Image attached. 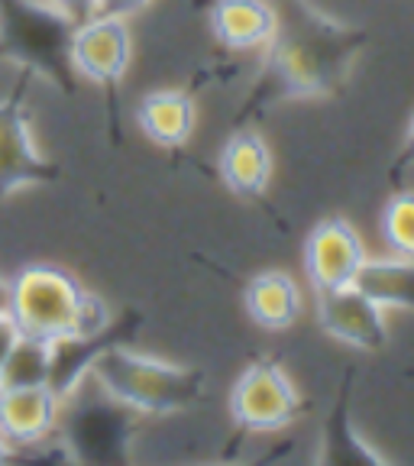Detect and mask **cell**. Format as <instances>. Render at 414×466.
I'll return each mask as SVG.
<instances>
[{
	"label": "cell",
	"instance_id": "6da1fadb",
	"mask_svg": "<svg viewBox=\"0 0 414 466\" xmlns=\"http://www.w3.org/2000/svg\"><path fill=\"white\" fill-rule=\"evenodd\" d=\"M366 43L369 33L363 26L324 14L311 0H278L276 39L262 49L266 58L233 114V127L262 120L282 104L347 95L349 75Z\"/></svg>",
	"mask_w": 414,
	"mask_h": 466
},
{
	"label": "cell",
	"instance_id": "7a4b0ae2",
	"mask_svg": "<svg viewBox=\"0 0 414 466\" xmlns=\"http://www.w3.org/2000/svg\"><path fill=\"white\" fill-rule=\"evenodd\" d=\"M75 26L49 0H0V62L75 97L81 81L72 66Z\"/></svg>",
	"mask_w": 414,
	"mask_h": 466
},
{
	"label": "cell",
	"instance_id": "3957f363",
	"mask_svg": "<svg viewBox=\"0 0 414 466\" xmlns=\"http://www.w3.org/2000/svg\"><path fill=\"white\" fill-rule=\"evenodd\" d=\"M91 379L110 399L143 418L182 415L204 399V370L136 353L130 343L101 353L91 366Z\"/></svg>",
	"mask_w": 414,
	"mask_h": 466
},
{
	"label": "cell",
	"instance_id": "277c9868",
	"mask_svg": "<svg viewBox=\"0 0 414 466\" xmlns=\"http://www.w3.org/2000/svg\"><path fill=\"white\" fill-rule=\"evenodd\" d=\"M139 418L143 415L114 401L104 389L95 395L78 389L62 401L56 434L62 453L75 463H126L133 437L139 434Z\"/></svg>",
	"mask_w": 414,
	"mask_h": 466
},
{
	"label": "cell",
	"instance_id": "5b68a950",
	"mask_svg": "<svg viewBox=\"0 0 414 466\" xmlns=\"http://www.w3.org/2000/svg\"><path fill=\"white\" fill-rule=\"evenodd\" d=\"M133 62V33L124 16L95 14L75 26L72 66L81 81L101 87L104 110H107L110 146L124 143L120 133V81Z\"/></svg>",
	"mask_w": 414,
	"mask_h": 466
},
{
	"label": "cell",
	"instance_id": "8992f818",
	"mask_svg": "<svg viewBox=\"0 0 414 466\" xmlns=\"http://www.w3.org/2000/svg\"><path fill=\"white\" fill-rule=\"evenodd\" d=\"M85 291V285L62 266L36 262L16 272L10 282V318L16 320L20 334L58 340L72 334Z\"/></svg>",
	"mask_w": 414,
	"mask_h": 466
},
{
	"label": "cell",
	"instance_id": "52a82bcc",
	"mask_svg": "<svg viewBox=\"0 0 414 466\" xmlns=\"http://www.w3.org/2000/svg\"><path fill=\"white\" fill-rule=\"evenodd\" d=\"M33 81L36 78L29 72H16L14 87L0 97V201L14 198L16 191L58 182L66 172L33 139L26 104Z\"/></svg>",
	"mask_w": 414,
	"mask_h": 466
},
{
	"label": "cell",
	"instance_id": "ba28073f",
	"mask_svg": "<svg viewBox=\"0 0 414 466\" xmlns=\"http://www.w3.org/2000/svg\"><path fill=\"white\" fill-rule=\"evenodd\" d=\"M305 395L276 357H259L240 372L230 389V418L237 434H272L298 421Z\"/></svg>",
	"mask_w": 414,
	"mask_h": 466
},
{
	"label": "cell",
	"instance_id": "9c48e42d",
	"mask_svg": "<svg viewBox=\"0 0 414 466\" xmlns=\"http://www.w3.org/2000/svg\"><path fill=\"white\" fill-rule=\"evenodd\" d=\"M146 318L133 308H126L120 318H114L104 330L87 337H58L52 340V363H49V389L66 401L68 395H75L85 379L91 376V366L97 363L101 353H107L110 347L130 343L133 337L143 330Z\"/></svg>",
	"mask_w": 414,
	"mask_h": 466
},
{
	"label": "cell",
	"instance_id": "30bf717a",
	"mask_svg": "<svg viewBox=\"0 0 414 466\" xmlns=\"http://www.w3.org/2000/svg\"><path fill=\"white\" fill-rule=\"evenodd\" d=\"M318 324L334 340L366 353H379L389 343L386 308H379L357 285L318 291Z\"/></svg>",
	"mask_w": 414,
	"mask_h": 466
},
{
	"label": "cell",
	"instance_id": "8fae6325",
	"mask_svg": "<svg viewBox=\"0 0 414 466\" xmlns=\"http://www.w3.org/2000/svg\"><path fill=\"white\" fill-rule=\"evenodd\" d=\"M366 262V247L357 227L343 218H324L314 224L305 240V276L318 291L353 285L359 266Z\"/></svg>",
	"mask_w": 414,
	"mask_h": 466
},
{
	"label": "cell",
	"instance_id": "7c38bea8",
	"mask_svg": "<svg viewBox=\"0 0 414 466\" xmlns=\"http://www.w3.org/2000/svg\"><path fill=\"white\" fill-rule=\"evenodd\" d=\"M217 168L224 185L243 201H262L272 185L276 159H272V146L266 143L259 130L253 127H230V137L220 146Z\"/></svg>",
	"mask_w": 414,
	"mask_h": 466
},
{
	"label": "cell",
	"instance_id": "4fadbf2b",
	"mask_svg": "<svg viewBox=\"0 0 414 466\" xmlns=\"http://www.w3.org/2000/svg\"><path fill=\"white\" fill-rule=\"evenodd\" d=\"M207 26L220 49L262 52L276 39L278 7L269 0H214L207 10Z\"/></svg>",
	"mask_w": 414,
	"mask_h": 466
},
{
	"label": "cell",
	"instance_id": "5bb4252c",
	"mask_svg": "<svg viewBox=\"0 0 414 466\" xmlns=\"http://www.w3.org/2000/svg\"><path fill=\"white\" fill-rule=\"evenodd\" d=\"M62 399L49 386L0 389V434L14 447L45 444L56 434Z\"/></svg>",
	"mask_w": 414,
	"mask_h": 466
},
{
	"label": "cell",
	"instance_id": "9a60e30c",
	"mask_svg": "<svg viewBox=\"0 0 414 466\" xmlns=\"http://www.w3.org/2000/svg\"><path fill=\"white\" fill-rule=\"evenodd\" d=\"M197 120L195 87H162L146 95L136 107V124L159 149L178 153L191 139Z\"/></svg>",
	"mask_w": 414,
	"mask_h": 466
},
{
	"label": "cell",
	"instance_id": "2e32d148",
	"mask_svg": "<svg viewBox=\"0 0 414 466\" xmlns=\"http://www.w3.org/2000/svg\"><path fill=\"white\" fill-rule=\"evenodd\" d=\"M353 376L357 372L347 370L343 372V382H340V392H337V401L330 408V415L324 418L320 424V453L318 460L320 463H376V466H386L389 460L376 451V447L366 444V437L357 431L353 418H349V405H353Z\"/></svg>",
	"mask_w": 414,
	"mask_h": 466
},
{
	"label": "cell",
	"instance_id": "e0dca14e",
	"mask_svg": "<svg viewBox=\"0 0 414 466\" xmlns=\"http://www.w3.org/2000/svg\"><path fill=\"white\" fill-rule=\"evenodd\" d=\"M243 305H247L249 318L259 324L262 330H288L295 320L301 318V299L298 282L282 269L259 272L247 282L243 289Z\"/></svg>",
	"mask_w": 414,
	"mask_h": 466
},
{
	"label": "cell",
	"instance_id": "ac0fdd59",
	"mask_svg": "<svg viewBox=\"0 0 414 466\" xmlns=\"http://www.w3.org/2000/svg\"><path fill=\"white\" fill-rule=\"evenodd\" d=\"M353 285L386 311H414V259H405V256L369 259L366 256Z\"/></svg>",
	"mask_w": 414,
	"mask_h": 466
},
{
	"label": "cell",
	"instance_id": "d6986e66",
	"mask_svg": "<svg viewBox=\"0 0 414 466\" xmlns=\"http://www.w3.org/2000/svg\"><path fill=\"white\" fill-rule=\"evenodd\" d=\"M49 363H52V340L20 334V340L10 350L4 372H0V389L14 386H49Z\"/></svg>",
	"mask_w": 414,
	"mask_h": 466
},
{
	"label": "cell",
	"instance_id": "ffe728a7",
	"mask_svg": "<svg viewBox=\"0 0 414 466\" xmlns=\"http://www.w3.org/2000/svg\"><path fill=\"white\" fill-rule=\"evenodd\" d=\"M379 230L392 256L414 259V191H395L389 198L379 218Z\"/></svg>",
	"mask_w": 414,
	"mask_h": 466
},
{
	"label": "cell",
	"instance_id": "44dd1931",
	"mask_svg": "<svg viewBox=\"0 0 414 466\" xmlns=\"http://www.w3.org/2000/svg\"><path fill=\"white\" fill-rule=\"evenodd\" d=\"M411 168H414V116H411V124H408V133H405V139H401L392 166H389V182L399 185L401 175H408Z\"/></svg>",
	"mask_w": 414,
	"mask_h": 466
},
{
	"label": "cell",
	"instance_id": "7402d4cb",
	"mask_svg": "<svg viewBox=\"0 0 414 466\" xmlns=\"http://www.w3.org/2000/svg\"><path fill=\"white\" fill-rule=\"evenodd\" d=\"M16 340H20V328H16V320L10 318V311H0V372H4V363H7L10 350H14Z\"/></svg>",
	"mask_w": 414,
	"mask_h": 466
},
{
	"label": "cell",
	"instance_id": "603a6c76",
	"mask_svg": "<svg viewBox=\"0 0 414 466\" xmlns=\"http://www.w3.org/2000/svg\"><path fill=\"white\" fill-rule=\"evenodd\" d=\"M49 4H56L58 10H66L75 23H85L87 16H95L97 7H101V0H49Z\"/></svg>",
	"mask_w": 414,
	"mask_h": 466
},
{
	"label": "cell",
	"instance_id": "cb8c5ba5",
	"mask_svg": "<svg viewBox=\"0 0 414 466\" xmlns=\"http://www.w3.org/2000/svg\"><path fill=\"white\" fill-rule=\"evenodd\" d=\"M153 4V0H101V7H97V14H110V16H133L139 14V10H146Z\"/></svg>",
	"mask_w": 414,
	"mask_h": 466
},
{
	"label": "cell",
	"instance_id": "d4e9b609",
	"mask_svg": "<svg viewBox=\"0 0 414 466\" xmlns=\"http://www.w3.org/2000/svg\"><path fill=\"white\" fill-rule=\"evenodd\" d=\"M14 457H16V447L10 444L7 437L0 434V463H10V460H14Z\"/></svg>",
	"mask_w": 414,
	"mask_h": 466
},
{
	"label": "cell",
	"instance_id": "484cf974",
	"mask_svg": "<svg viewBox=\"0 0 414 466\" xmlns=\"http://www.w3.org/2000/svg\"><path fill=\"white\" fill-rule=\"evenodd\" d=\"M0 311H10V282L0 279Z\"/></svg>",
	"mask_w": 414,
	"mask_h": 466
}]
</instances>
